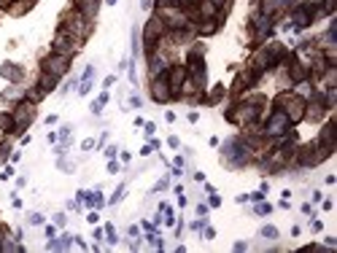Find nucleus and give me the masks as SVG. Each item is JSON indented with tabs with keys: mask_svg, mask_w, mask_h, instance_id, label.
Masks as SVG:
<instances>
[{
	"mask_svg": "<svg viewBox=\"0 0 337 253\" xmlns=\"http://www.w3.org/2000/svg\"><path fill=\"white\" fill-rule=\"evenodd\" d=\"M224 154L229 156V162L232 164H246L248 162V145L243 140H227V145H224Z\"/></svg>",
	"mask_w": 337,
	"mask_h": 253,
	"instance_id": "f03ea898",
	"label": "nucleus"
},
{
	"mask_svg": "<svg viewBox=\"0 0 337 253\" xmlns=\"http://www.w3.org/2000/svg\"><path fill=\"white\" fill-rule=\"evenodd\" d=\"M162 32H165V22L160 16H151L149 19V24H146V30H143V41H146V46L151 49L157 41L162 38Z\"/></svg>",
	"mask_w": 337,
	"mask_h": 253,
	"instance_id": "20e7f679",
	"label": "nucleus"
},
{
	"mask_svg": "<svg viewBox=\"0 0 337 253\" xmlns=\"http://www.w3.org/2000/svg\"><path fill=\"white\" fill-rule=\"evenodd\" d=\"M273 208H270V205H259V208H256V213H270Z\"/></svg>",
	"mask_w": 337,
	"mask_h": 253,
	"instance_id": "b1692460",
	"label": "nucleus"
},
{
	"mask_svg": "<svg viewBox=\"0 0 337 253\" xmlns=\"http://www.w3.org/2000/svg\"><path fill=\"white\" fill-rule=\"evenodd\" d=\"M57 86V76H51V73H43L41 78V92H51Z\"/></svg>",
	"mask_w": 337,
	"mask_h": 253,
	"instance_id": "f8f14e48",
	"label": "nucleus"
},
{
	"mask_svg": "<svg viewBox=\"0 0 337 253\" xmlns=\"http://www.w3.org/2000/svg\"><path fill=\"white\" fill-rule=\"evenodd\" d=\"M160 19H165L170 27H183V24H186V14H183V11L170 8V5H165V8L160 11Z\"/></svg>",
	"mask_w": 337,
	"mask_h": 253,
	"instance_id": "1a4fd4ad",
	"label": "nucleus"
},
{
	"mask_svg": "<svg viewBox=\"0 0 337 253\" xmlns=\"http://www.w3.org/2000/svg\"><path fill=\"white\" fill-rule=\"evenodd\" d=\"M70 68V57L68 54H51V57H46L43 59V70L46 73H51V76H65Z\"/></svg>",
	"mask_w": 337,
	"mask_h": 253,
	"instance_id": "7ed1b4c3",
	"label": "nucleus"
},
{
	"mask_svg": "<svg viewBox=\"0 0 337 253\" xmlns=\"http://www.w3.org/2000/svg\"><path fill=\"white\" fill-rule=\"evenodd\" d=\"M132 54H138V30H132Z\"/></svg>",
	"mask_w": 337,
	"mask_h": 253,
	"instance_id": "aec40b11",
	"label": "nucleus"
},
{
	"mask_svg": "<svg viewBox=\"0 0 337 253\" xmlns=\"http://www.w3.org/2000/svg\"><path fill=\"white\" fill-rule=\"evenodd\" d=\"M324 11H327V14H332V11H335V0H324Z\"/></svg>",
	"mask_w": 337,
	"mask_h": 253,
	"instance_id": "6ab92c4d",
	"label": "nucleus"
},
{
	"mask_svg": "<svg viewBox=\"0 0 337 253\" xmlns=\"http://www.w3.org/2000/svg\"><path fill=\"white\" fill-rule=\"evenodd\" d=\"M124 197V186H119V189H116V194H114V199H111V202H119V199H122Z\"/></svg>",
	"mask_w": 337,
	"mask_h": 253,
	"instance_id": "412c9836",
	"label": "nucleus"
},
{
	"mask_svg": "<svg viewBox=\"0 0 337 253\" xmlns=\"http://www.w3.org/2000/svg\"><path fill=\"white\" fill-rule=\"evenodd\" d=\"M210 3H213V5H221V3H224V0H210Z\"/></svg>",
	"mask_w": 337,
	"mask_h": 253,
	"instance_id": "a878e982",
	"label": "nucleus"
},
{
	"mask_svg": "<svg viewBox=\"0 0 337 253\" xmlns=\"http://www.w3.org/2000/svg\"><path fill=\"white\" fill-rule=\"evenodd\" d=\"M289 124H292V122H289L286 113H283V111H275L273 116L267 119V135H283V132L289 129Z\"/></svg>",
	"mask_w": 337,
	"mask_h": 253,
	"instance_id": "39448f33",
	"label": "nucleus"
},
{
	"mask_svg": "<svg viewBox=\"0 0 337 253\" xmlns=\"http://www.w3.org/2000/svg\"><path fill=\"white\" fill-rule=\"evenodd\" d=\"M216 30H219V24H216L213 19H210L208 24H200V32H202V35H210V32H216Z\"/></svg>",
	"mask_w": 337,
	"mask_h": 253,
	"instance_id": "dca6fc26",
	"label": "nucleus"
},
{
	"mask_svg": "<svg viewBox=\"0 0 337 253\" xmlns=\"http://www.w3.org/2000/svg\"><path fill=\"white\" fill-rule=\"evenodd\" d=\"M32 116H35V108H32L30 103H22V105L14 111V129H16V132L24 129V126L32 122Z\"/></svg>",
	"mask_w": 337,
	"mask_h": 253,
	"instance_id": "0eeeda50",
	"label": "nucleus"
},
{
	"mask_svg": "<svg viewBox=\"0 0 337 253\" xmlns=\"http://www.w3.org/2000/svg\"><path fill=\"white\" fill-rule=\"evenodd\" d=\"M105 3H111V5H116V3H119V0H105Z\"/></svg>",
	"mask_w": 337,
	"mask_h": 253,
	"instance_id": "bb28decb",
	"label": "nucleus"
},
{
	"mask_svg": "<svg viewBox=\"0 0 337 253\" xmlns=\"http://www.w3.org/2000/svg\"><path fill=\"white\" fill-rule=\"evenodd\" d=\"M3 251H22V248H19L16 243H11V240H5V243H3Z\"/></svg>",
	"mask_w": 337,
	"mask_h": 253,
	"instance_id": "a211bd4d",
	"label": "nucleus"
},
{
	"mask_svg": "<svg viewBox=\"0 0 337 253\" xmlns=\"http://www.w3.org/2000/svg\"><path fill=\"white\" fill-rule=\"evenodd\" d=\"M305 76H308V70L302 68L300 62H294V65H292V78H294V81H300V84H302V81H305Z\"/></svg>",
	"mask_w": 337,
	"mask_h": 253,
	"instance_id": "4468645a",
	"label": "nucleus"
},
{
	"mask_svg": "<svg viewBox=\"0 0 337 253\" xmlns=\"http://www.w3.org/2000/svg\"><path fill=\"white\" fill-rule=\"evenodd\" d=\"M105 232H108V240H111V243H116V232H114V226H105Z\"/></svg>",
	"mask_w": 337,
	"mask_h": 253,
	"instance_id": "4be33fe9",
	"label": "nucleus"
},
{
	"mask_svg": "<svg viewBox=\"0 0 337 253\" xmlns=\"http://www.w3.org/2000/svg\"><path fill=\"white\" fill-rule=\"evenodd\" d=\"M5 154H8V145H0V159H5Z\"/></svg>",
	"mask_w": 337,
	"mask_h": 253,
	"instance_id": "393cba45",
	"label": "nucleus"
},
{
	"mask_svg": "<svg viewBox=\"0 0 337 253\" xmlns=\"http://www.w3.org/2000/svg\"><path fill=\"white\" fill-rule=\"evenodd\" d=\"M105 103H108V95H100V97L95 100V103H92V113H100Z\"/></svg>",
	"mask_w": 337,
	"mask_h": 253,
	"instance_id": "2eb2a0df",
	"label": "nucleus"
},
{
	"mask_svg": "<svg viewBox=\"0 0 337 253\" xmlns=\"http://www.w3.org/2000/svg\"><path fill=\"white\" fill-rule=\"evenodd\" d=\"M32 5V0H22V3H16V5H5V8H8V14H24V11H27Z\"/></svg>",
	"mask_w": 337,
	"mask_h": 253,
	"instance_id": "ddd939ff",
	"label": "nucleus"
},
{
	"mask_svg": "<svg viewBox=\"0 0 337 253\" xmlns=\"http://www.w3.org/2000/svg\"><path fill=\"white\" fill-rule=\"evenodd\" d=\"M319 145H324V148H329V151L335 148V124H327L321 129V143Z\"/></svg>",
	"mask_w": 337,
	"mask_h": 253,
	"instance_id": "9d476101",
	"label": "nucleus"
},
{
	"mask_svg": "<svg viewBox=\"0 0 337 253\" xmlns=\"http://www.w3.org/2000/svg\"><path fill=\"white\" fill-rule=\"evenodd\" d=\"M0 73H3V78H8V81H19V78L24 76L22 68H16V65H11V62H5L3 68H0Z\"/></svg>",
	"mask_w": 337,
	"mask_h": 253,
	"instance_id": "9b49d317",
	"label": "nucleus"
},
{
	"mask_svg": "<svg viewBox=\"0 0 337 253\" xmlns=\"http://www.w3.org/2000/svg\"><path fill=\"white\" fill-rule=\"evenodd\" d=\"M151 97L157 100V103H168L170 97H173V92H170V86H168V78L160 76L154 81V86H151Z\"/></svg>",
	"mask_w": 337,
	"mask_h": 253,
	"instance_id": "6e6552de",
	"label": "nucleus"
},
{
	"mask_svg": "<svg viewBox=\"0 0 337 253\" xmlns=\"http://www.w3.org/2000/svg\"><path fill=\"white\" fill-rule=\"evenodd\" d=\"M30 224H43V216H38V213H32V216H30Z\"/></svg>",
	"mask_w": 337,
	"mask_h": 253,
	"instance_id": "5701e85b",
	"label": "nucleus"
},
{
	"mask_svg": "<svg viewBox=\"0 0 337 253\" xmlns=\"http://www.w3.org/2000/svg\"><path fill=\"white\" fill-rule=\"evenodd\" d=\"M165 78H168V86H170V92H173V97L181 92V84H183V78H186V68L183 65H173L168 73H165Z\"/></svg>",
	"mask_w": 337,
	"mask_h": 253,
	"instance_id": "423d86ee",
	"label": "nucleus"
},
{
	"mask_svg": "<svg viewBox=\"0 0 337 253\" xmlns=\"http://www.w3.org/2000/svg\"><path fill=\"white\" fill-rule=\"evenodd\" d=\"M275 105H286L283 113L289 116V122H300V119H305V103H302L297 95H281L275 100Z\"/></svg>",
	"mask_w": 337,
	"mask_h": 253,
	"instance_id": "f257e3e1",
	"label": "nucleus"
},
{
	"mask_svg": "<svg viewBox=\"0 0 337 253\" xmlns=\"http://www.w3.org/2000/svg\"><path fill=\"white\" fill-rule=\"evenodd\" d=\"M262 237L275 240V237H278V229H275V226H262Z\"/></svg>",
	"mask_w": 337,
	"mask_h": 253,
	"instance_id": "f3484780",
	"label": "nucleus"
}]
</instances>
